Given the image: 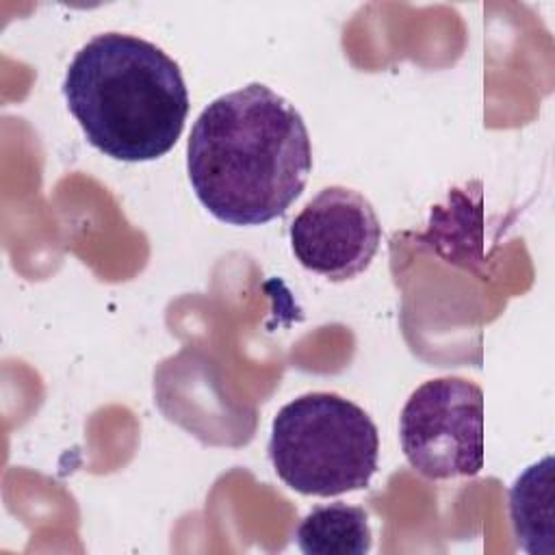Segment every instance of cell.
I'll use <instances>...</instances> for the list:
<instances>
[{
  "label": "cell",
  "mask_w": 555,
  "mask_h": 555,
  "mask_svg": "<svg viewBox=\"0 0 555 555\" xmlns=\"http://www.w3.org/2000/svg\"><path fill=\"white\" fill-rule=\"evenodd\" d=\"M377 457L373 418L336 392L299 395L271 423V466L299 494L338 496L362 490L377 470Z\"/></svg>",
  "instance_id": "obj_3"
},
{
  "label": "cell",
  "mask_w": 555,
  "mask_h": 555,
  "mask_svg": "<svg viewBox=\"0 0 555 555\" xmlns=\"http://www.w3.org/2000/svg\"><path fill=\"white\" fill-rule=\"evenodd\" d=\"M408 464L427 479L473 477L483 468V392L464 377L423 382L399 416Z\"/></svg>",
  "instance_id": "obj_4"
},
{
  "label": "cell",
  "mask_w": 555,
  "mask_h": 555,
  "mask_svg": "<svg viewBox=\"0 0 555 555\" xmlns=\"http://www.w3.org/2000/svg\"><path fill=\"white\" fill-rule=\"evenodd\" d=\"M291 247L301 267L345 282L369 269L382 241L373 204L349 186L321 189L293 219Z\"/></svg>",
  "instance_id": "obj_5"
},
{
  "label": "cell",
  "mask_w": 555,
  "mask_h": 555,
  "mask_svg": "<svg viewBox=\"0 0 555 555\" xmlns=\"http://www.w3.org/2000/svg\"><path fill=\"white\" fill-rule=\"evenodd\" d=\"M295 542L306 555H364L371 551L369 514L347 503L319 505L299 520Z\"/></svg>",
  "instance_id": "obj_7"
},
{
  "label": "cell",
  "mask_w": 555,
  "mask_h": 555,
  "mask_svg": "<svg viewBox=\"0 0 555 555\" xmlns=\"http://www.w3.org/2000/svg\"><path fill=\"white\" fill-rule=\"evenodd\" d=\"M553 457L531 464L509 488V518L520 548L529 555L555 553Z\"/></svg>",
  "instance_id": "obj_6"
},
{
  "label": "cell",
  "mask_w": 555,
  "mask_h": 555,
  "mask_svg": "<svg viewBox=\"0 0 555 555\" xmlns=\"http://www.w3.org/2000/svg\"><path fill=\"white\" fill-rule=\"evenodd\" d=\"M310 169L304 117L262 82L215 98L186 143L195 197L230 225H260L284 215L301 195Z\"/></svg>",
  "instance_id": "obj_1"
},
{
  "label": "cell",
  "mask_w": 555,
  "mask_h": 555,
  "mask_svg": "<svg viewBox=\"0 0 555 555\" xmlns=\"http://www.w3.org/2000/svg\"><path fill=\"white\" fill-rule=\"evenodd\" d=\"M63 95L87 141L124 163L167 154L189 113L178 63L156 43L115 30L91 37L74 54Z\"/></svg>",
  "instance_id": "obj_2"
}]
</instances>
